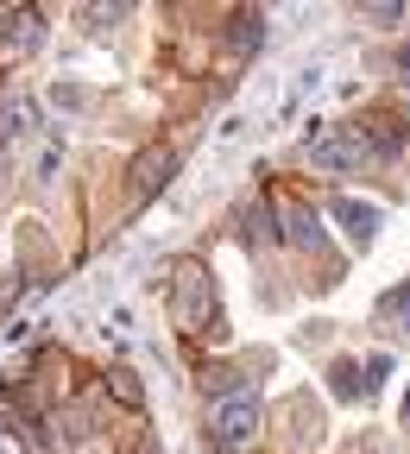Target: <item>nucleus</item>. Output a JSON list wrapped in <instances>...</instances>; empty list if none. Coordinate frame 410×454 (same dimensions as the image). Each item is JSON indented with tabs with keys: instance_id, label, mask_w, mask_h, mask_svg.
Wrapping results in <instances>:
<instances>
[{
	"instance_id": "20e7f679",
	"label": "nucleus",
	"mask_w": 410,
	"mask_h": 454,
	"mask_svg": "<svg viewBox=\"0 0 410 454\" xmlns=\"http://www.w3.org/2000/svg\"><path fill=\"white\" fill-rule=\"evenodd\" d=\"M354 7H360L373 26H398V20H404V0H354Z\"/></svg>"
},
{
	"instance_id": "f257e3e1",
	"label": "nucleus",
	"mask_w": 410,
	"mask_h": 454,
	"mask_svg": "<svg viewBox=\"0 0 410 454\" xmlns=\"http://www.w3.org/2000/svg\"><path fill=\"white\" fill-rule=\"evenodd\" d=\"M253 435H259V397H253V391L215 397V411H209V442H215L221 454H240Z\"/></svg>"
},
{
	"instance_id": "f03ea898",
	"label": "nucleus",
	"mask_w": 410,
	"mask_h": 454,
	"mask_svg": "<svg viewBox=\"0 0 410 454\" xmlns=\"http://www.w3.org/2000/svg\"><path fill=\"white\" fill-rule=\"evenodd\" d=\"M133 13V0H83V26L89 32H107V26H121Z\"/></svg>"
},
{
	"instance_id": "39448f33",
	"label": "nucleus",
	"mask_w": 410,
	"mask_h": 454,
	"mask_svg": "<svg viewBox=\"0 0 410 454\" xmlns=\"http://www.w3.org/2000/svg\"><path fill=\"white\" fill-rule=\"evenodd\" d=\"M391 309H398V322H404V328H410V284H404V291H398V297H391Z\"/></svg>"
},
{
	"instance_id": "423d86ee",
	"label": "nucleus",
	"mask_w": 410,
	"mask_h": 454,
	"mask_svg": "<svg viewBox=\"0 0 410 454\" xmlns=\"http://www.w3.org/2000/svg\"><path fill=\"white\" fill-rule=\"evenodd\" d=\"M0 454H13V448H0Z\"/></svg>"
},
{
	"instance_id": "7ed1b4c3",
	"label": "nucleus",
	"mask_w": 410,
	"mask_h": 454,
	"mask_svg": "<svg viewBox=\"0 0 410 454\" xmlns=\"http://www.w3.org/2000/svg\"><path fill=\"white\" fill-rule=\"evenodd\" d=\"M341 221H347V234H354L360 247L373 240V227H379V208H360V202H341Z\"/></svg>"
}]
</instances>
